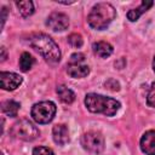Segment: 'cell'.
<instances>
[{"label":"cell","instance_id":"obj_1","mask_svg":"<svg viewBox=\"0 0 155 155\" xmlns=\"http://www.w3.org/2000/svg\"><path fill=\"white\" fill-rule=\"evenodd\" d=\"M29 45L38 51L46 62L48 63H57L61 59V51L58 45L56 44V41L44 34V33H35L33 35H30L29 38Z\"/></svg>","mask_w":155,"mask_h":155},{"label":"cell","instance_id":"obj_2","mask_svg":"<svg viewBox=\"0 0 155 155\" xmlns=\"http://www.w3.org/2000/svg\"><path fill=\"white\" fill-rule=\"evenodd\" d=\"M85 105L91 113L105 116H114L121 107L119 101L98 93H87L85 96Z\"/></svg>","mask_w":155,"mask_h":155},{"label":"cell","instance_id":"obj_3","mask_svg":"<svg viewBox=\"0 0 155 155\" xmlns=\"http://www.w3.org/2000/svg\"><path fill=\"white\" fill-rule=\"evenodd\" d=\"M115 17L116 10L111 4L98 2L91 8L87 16V22L91 28L96 30H103L115 19Z\"/></svg>","mask_w":155,"mask_h":155},{"label":"cell","instance_id":"obj_4","mask_svg":"<svg viewBox=\"0 0 155 155\" xmlns=\"http://www.w3.org/2000/svg\"><path fill=\"white\" fill-rule=\"evenodd\" d=\"M10 132L15 138L25 142H31L36 139L40 134L39 128L28 119H21L19 121L15 122Z\"/></svg>","mask_w":155,"mask_h":155},{"label":"cell","instance_id":"obj_5","mask_svg":"<svg viewBox=\"0 0 155 155\" xmlns=\"http://www.w3.org/2000/svg\"><path fill=\"white\" fill-rule=\"evenodd\" d=\"M56 104L51 101H42L39 103H35L31 108L30 115L34 119L35 122L38 124H48L53 120L56 115Z\"/></svg>","mask_w":155,"mask_h":155},{"label":"cell","instance_id":"obj_6","mask_svg":"<svg viewBox=\"0 0 155 155\" xmlns=\"http://www.w3.org/2000/svg\"><path fill=\"white\" fill-rule=\"evenodd\" d=\"M67 73L74 79H81L88 75L90 67L86 62V58L82 53H73L67 63Z\"/></svg>","mask_w":155,"mask_h":155},{"label":"cell","instance_id":"obj_7","mask_svg":"<svg viewBox=\"0 0 155 155\" xmlns=\"http://www.w3.org/2000/svg\"><path fill=\"white\" fill-rule=\"evenodd\" d=\"M80 143L82 148L88 151L90 154H101L104 150V137L101 132L97 131H88L81 136Z\"/></svg>","mask_w":155,"mask_h":155},{"label":"cell","instance_id":"obj_8","mask_svg":"<svg viewBox=\"0 0 155 155\" xmlns=\"http://www.w3.org/2000/svg\"><path fill=\"white\" fill-rule=\"evenodd\" d=\"M46 25L53 31H63L69 25V18L62 12H52L47 17Z\"/></svg>","mask_w":155,"mask_h":155},{"label":"cell","instance_id":"obj_9","mask_svg":"<svg viewBox=\"0 0 155 155\" xmlns=\"http://www.w3.org/2000/svg\"><path fill=\"white\" fill-rule=\"evenodd\" d=\"M23 78L17 73H10V71H1L0 73V86L2 90L6 91H13L22 84Z\"/></svg>","mask_w":155,"mask_h":155},{"label":"cell","instance_id":"obj_10","mask_svg":"<svg viewBox=\"0 0 155 155\" xmlns=\"http://www.w3.org/2000/svg\"><path fill=\"white\" fill-rule=\"evenodd\" d=\"M52 137H53L54 143L58 145H65L67 143H69L70 138H69V130L67 125L64 124L54 125L52 128Z\"/></svg>","mask_w":155,"mask_h":155},{"label":"cell","instance_id":"obj_11","mask_svg":"<svg viewBox=\"0 0 155 155\" xmlns=\"http://www.w3.org/2000/svg\"><path fill=\"white\" fill-rule=\"evenodd\" d=\"M140 149L145 155H155V131H147L140 138Z\"/></svg>","mask_w":155,"mask_h":155},{"label":"cell","instance_id":"obj_12","mask_svg":"<svg viewBox=\"0 0 155 155\" xmlns=\"http://www.w3.org/2000/svg\"><path fill=\"white\" fill-rule=\"evenodd\" d=\"M154 5V1H150V0H144L140 2V5L136 8H132L127 12V18L131 21V22H134L137 21L144 12H147L151 6Z\"/></svg>","mask_w":155,"mask_h":155},{"label":"cell","instance_id":"obj_13","mask_svg":"<svg viewBox=\"0 0 155 155\" xmlns=\"http://www.w3.org/2000/svg\"><path fill=\"white\" fill-rule=\"evenodd\" d=\"M92 50L96 56L101 58H107L113 53V46L107 41H98L94 42L92 46Z\"/></svg>","mask_w":155,"mask_h":155},{"label":"cell","instance_id":"obj_14","mask_svg":"<svg viewBox=\"0 0 155 155\" xmlns=\"http://www.w3.org/2000/svg\"><path fill=\"white\" fill-rule=\"evenodd\" d=\"M56 92L58 94V98L65 104H71L75 101V93L65 85H58Z\"/></svg>","mask_w":155,"mask_h":155},{"label":"cell","instance_id":"obj_15","mask_svg":"<svg viewBox=\"0 0 155 155\" xmlns=\"http://www.w3.org/2000/svg\"><path fill=\"white\" fill-rule=\"evenodd\" d=\"M19 107L21 104L13 99H7L5 102L1 103V110L7 115V116H11V117H15L17 116L18 114V110H19Z\"/></svg>","mask_w":155,"mask_h":155},{"label":"cell","instance_id":"obj_16","mask_svg":"<svg viewBox=\"0 0 155 155\" xmlns=\"http://www.w3.org/2000/svg\"><path fill=\"white\" fill-rule=\"evenodd\" d=\"M16 6L18 7V12L22 17L27 18L29 16H31L34 13V4L30 0H25V1H17Z\"/></svg>","mask_w":155,"mask_h":155},{"label":"cell","instance_id":"obj_17","mask_svg":"<svg viewBox=\"0 0 155 155\" xmlns=\"http://www.w3.org/2000/svg\"><path fill=\"white\" fill-rule=\"evenodd\" d=\"M34 62H35V59L33 58V56L30 53L23 52L21 54V58H19V68H21V70L22 71H28L33 67Z\"/></svg>","mask_w":155,"mask_h":155},{"label":"cell","instance_id":"obj_18","mask_svg":"<svg viewBox=\"0 0 155 155\" xmlns=\"http://www.w3.org/2000/svg\"><path fill=\"white\" fill-rule=\"evenodd\" d=\"M68 42H69L73 47L79 48V47L82 46L84 40H82V36H81L80 34H78V33H73V34H70V35L68 36Z\"/></svg>","mask_w":155,"mask_h":155},{"label":"cell","instance_id":"obj_19","mask_svg":"<svg viewBox=\"0 0 155 155\" xmlns=\"http://www.w3.org/2000/svg\"><path fill=\"white\" fill-rule=\"evenodd\" d=\"M147 104L149 107H153L155 108V82L151 84L149 91H148V94H147Z\"/></svg>","mask_w":155,"mask_h":155},{"label":"cell","instance_id":"obj_20","mask_svg":"<svg viewBox=\"0 0 155 155\" xmlns=\"http://www.w3.org/2000/svg\"><path fill=\"white\" fill-rule=\"evenodd\" d=\"M33 155H54L53 150L47 147H36L33 149Z\"/></svg>","mask_w":155,"mask_h":155},{"label":"cell","instance_id":"obj_21","mask_svg":"<svg viewBox=\"0 0 155 155\" xmlns=\"http://www.w3.org/2000/svg\"><path fill=\"white\" fill-rule=\"evenodd\" d=\"M104 85H105V87H107L108 90H110V91H119V90H120V84H119L115 79H109V80H107Z\"/></svg>","mask_w":155,"mask_h":155},{"label":"cell","instance_id":"obj_22","mask_svg":"<svg viewBox=\"0 0 155 155\" xmlns=\"http://www.w3.org/2000/svg\"><path fill=\"white\" fill-rule=\"evenodd\" d=\"M1 12H2V17H1V27H4V23H5V21H6V13H7L6 7H2V8H1Z\"/></svg>","mask_w":155,"mask_h":155},{"label":"cell","instance_id":"obj_23","mask_svg":"<svg viewBox=\"0 0 155 155\" xmlns=\"http://www.w3.org/2000/svg\"><path fill=\"white\" fill-rule=\"evenodd\" d=\"M1 52H2V54H1V61H5V59H6V50H5V47H1Z\"/></svg>","mask_w":155,"mask_h":155},{"label":"cell","instance_id":"obj_24","mask_svg":"<svg viewBox=\"0 0 155 155\" xmlns=\"http://www.w3.org/2000/svg\"><path fill=\"white\" fill-rule=\"evenodd\" d=\"M153 69H154V71H155V57H154V59H153Z\"/></svg>","mask_w":155,"mask_h":155}]
</instances>
